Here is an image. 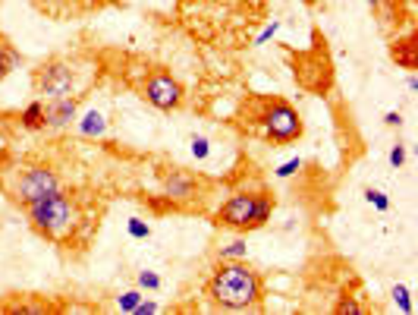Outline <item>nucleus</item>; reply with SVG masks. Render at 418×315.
<instances>
[{
  "mask_svg": "<svg viewBox=\"0 0 418 315\" xmlns=\"http://www.w3.org/2000/svg\"><path fill=\"white\" fill-rule=\"evenodd\" d=\"M277 32H280V19H274V23H271V25H265V29H261V35L255 38V48H261V44H267L274 35H277Z\"/></svg>",
  "mask_w": 418,
  "mask_h": 315,
  "instance_id": "obj_24",
  "label": "nucleus"
},
{
  "mask_svg": "<svg viewBox=\"0 0 418 315\" xmlns=\"http://www.w3.org/2000/svg\"><path fill=\"white\" fill-rule=\"evenodd\" d=\"M246 256H248L246 240H233V243L220 246V252H217V259H246Z\"/></svg>",
  "mask_w": 418,
  "mask_h": 315,
  "instance_id": "obj_18",
  "label": "nucleus"
},
{
  "mask_svg": "<svg viewBox=\"0 0 418 315\" xmlns=\"http://www.w3.org/2000/svg\"><path fill=\"white\" fill-rule=\"evenodd\" d=\"M368 4H372V6H381V4H384V0H368Z\"/></svg>",
  "mask_w": 418,
  "mask_h": 315,
  "instance_id": "obj_32",
  "label": "nucleus"
},
{
  "mask_svg": "<svg viewBox=\"0 0 418 315\" xmlns=\"http://www.w3.org/2000/svg\"><path fill=\"white\" fill-rule=\"evenodd\" d=\"M101 4H110V0H89V6H101Z\"/></svg>",
  "mask_w": 418,
  "mask_h": 315,
  "instance_id": "obj_31",
  "label": "nucleus"
},
{
  "mask_svg": "<svg viewBox=\"0 0 418 315\" xmlns=\"http://www.w3.org/2000/svg\"><path fill=\"white\" fill-rule=\"evenodd\" d=\"M23 211L29 218L32 230H38L53 243H66L79 227V202L76 196H70L63 190H51L47 196L29 202Z\"/></svg>",
  "mask_w": 418,
  "mask_h": 315,
  "instance_id": "obj_2",
  "label": "nucleus"
},
{
  "mask_svg": "<svg viewBox=\"0 0 418 315\" xmlns=\"http://www.w3.org/2000/svg\"><path fill=\"white\" fill-rule=\"evenodd\" d=\"M79 117V95L44 98V130H66Z\"/></svg>",
  "mask_w": 418,
  "mask_h": 315,
  "instance_id": "obj_8",
  "label": "nucleus"
},
{
  "mask_svg": "<svg viewBox=\"0 0 418 315\" xmlns=\"http://www.w3.org/2000/svg\"><path fill=\"white\" fill-rule=\"evenodd\" d=\"M32 85H35L38 98H63L76 92V70L70 60L51 57L44 63H38V70L32 73Z\"/></svg>",
  "mask_w": 418,
  "mask_h": 315,
  "instance_id": "obj_6",
  "label": "nucleus"
},
{
  "mask_svg": "<svg viewBox=\"0 0 418 315\" xmlns=\"http://www.w3.org/2000/svg\"><path fill=\"white\" fill-rule=\"evenodd\" d=\"M198 192V180L186 171H170L164 173V196L173 202H189V199Z\"/></svg>",
  "mask_w": 418,
  "mask_h": 315,
  "instance_id": "obj_9",
  "label": "nucleus"
},
{
  "mask_svg": "<svg viewBox=\"0 0 418 315\" xmlns=\"http://www.w3.org/2000/svg\"><path fill=\"white\" fill-rule=\"evenodd\" d=\"M336 312H340V315H362L365 309H362V306L355 303V299H343V303L336 306Z\"/></svg>",
  "mask_w": 418,
  "mask_h": 315,
  "instance_id": "obj_27",
  "label": "nucleus"
},
{
  "mask_svg": "<svg viewBox=\"0 0 418 315\" xmlns=\"http://www.w3.org/2000/svg\"><path fill=\"white\" fill-rule=\"evenodd\" d=\"M136 284H139V290H148V293H154V290H160V274L158 271H139L136 274Z\"/></svg>",
  "mask_w": 418,
  "mask_h": 315,
  "instance_id": "obj_21",
  "label": "nucleus"
},
{
  "mask_svg": "<svg viewBox=\"0 0 418 315\" xmlns=\"http://www.w3.org/2000/svg\"><path fill=\"white\" fill-rule=\"evenodd\" d=\"M76 130L85 139H101L107 132V120L101 111H85L82 117H76Z\"/></svg>",
  "mask_w": 418,
  "mask_h": 315,
  "instance_id": "obj_11",
  "label": "nucleus"
},
{
  "mask_svg": "<svg viewBox=\"0 0 418 315\" xmlns=\"http://www.w3.org/2000/svg\"><path fill=\"white\" fill-rule=\"evenodd\" d=\"M384 123L387 126H403V113L400 111H387L384 113Z\"/></svg>",
  "mask_w": 418,
  "mask_h": 315,
  "instance_id": "obj_29",
  "label": "nucleus"
},
{
  "mask_svg": "<svg viewBox=\"0 0 418 315\" xmlns=\"http://www.w3.org/2000/svg\"><path fill=\"white\" fill-rule=\"evenodd\" d=\"M189 152H192L195 161H208V155H211V142H208V136H192L189 139Z\"/></svg>",
  "mask_w": 418,
  "mask_h": 315,
  "instance_id": "obj_19",
  "label": "nucleus"
},
{
  "mask_svg": "<svg viewBox=\"0 0 418 315\" xmlns=\"http://www.w3.org/2000/svg\"><path fill=\"white\" fill-rule=\"evenodd\" d=\"M406 85H409V92H418V76H415V73L406 79Z\"/></svg>",
  "mask_w": 418,
  "mask_h": 315,
  "instance_id": "obj_30",
  "label": "nucleus"
},
{
  "mask_svg": "<svg viewBox=\"0 0 418 315\" xmlns=\"http://www.w3.org/2000/svg\"><path fill=\"white\" fill-rule=\"evenodd\" d=\"M387 161H390V167H396V171H400V167L406 164V145H400V142H396L393 149H390Z\"/></svg>",
  "mask_w": 418,
  "mask_h": 315,
  "instance_id": "obj_25",
  "label": "nucleus"
},
{
  "mask_svg": "<svg viewBox=\"0 0 418 315\" xmlns=\"http://www.w3.org/2000/svg\"><path fill=\"white\" fill-rule=\"evenodd\" d=\"M51 190H60V177L44 164H29V167H6L0 177V192L10 196L13 205L25 209L29 202L47 196Z\"/></svg>",
  "mask_w": 418,
  "mask_h": 315,
  "instance_id": "obj_4",
  "label": "nucleus"
},
{
  "mask_svg": "<svg viewBox=\"0 0 418 315\" xmlns=\"http://www.w3.org/2000/svg\"><path fill=\"white\" fill-rule=\"evenodd\" d=\"M141 297H145V290H126V293H120L117 297V309L120 312H126V315H132V309H136V306L141 303Z\"/></svg>",
  "mask_w": 418,
  "mask_h": 315,
  "instance_id": "obj_16",
  "label": "nucleus"
},
{
  "mask_svg": "<svg viewBox=\"0 0 418 315\" xmlns=\"http://www.w3.org/2000/svg\"><path fill=\"white\" fill-rule=\"evenodd\" d=\"M19 126L29 132L44 130V98H35V101H29L19 111Z\"/></svg>",
  "mask_w": 418,
  "mask_h": 315,
  "instance_id": "obj_12",
  "label": "nucleus"
},
{
  "mask_svg": "<svg viewBox=\"0 0 418 315\" xmlns=\"http://www.w3.org/2000/svg\"><path fill=\"white\" fill-rule=\"evenodd\" d=\"M13 164V155H10V149H6V145H0V177H4V171L6 167Z\"/></svg>",
  "mask_w": 418,
  "mask_h": 315,
  "instance_id": "obj_28",
  "label": "nucleus"
},
{
  "mask_svg": "<svg viewBox=\"0 0 418 315\" xmlns=\"http://www.w3.org/2000/svg\"><path fill=\"white\" fill-rule=\"evenodd\" d=\"M205 293L214 306L230 312H252L265 299V278L246 259H220L208 278Z\"/></svg>",
  "mask_w": 418,
  "mask_h": 315,
  "instance_id": "obj_1",
  "label": "nucleus"
},
{
  "mask_svg": "<svg viewBox=\"0 0 418 315\" xmlns=\"http://www.w3.org/2000/svg\"><path fill=\"white\" fill-rule=\"evenodd\" d=\"M47 13H79L89 6V0H35Z\"/></svg>",
  "mask_w": 418,
  "mask_h": 315,
  "instance_id": "obj_14",
  "label": "nucleus"
},
{
  "mask_svg": "<svg viewBox=\"0 0 418 315\" xmlns=\"http://www.w3.org/2000/svg\"><path fill=\"white\" fill-rule=\"evenodd\" d=\"M390 54H393L396 66H403V70H415L418 66V44H415V32H409L406 38H396L393 48H390Z\"/></svg>",
  "mask_w": 418,
  "mask_h": 315,
  "instance_id": "obj_10",
  "label": "nucleus"
},
{
  "mask_svg": "<svg viewBox=\"0 0 418 315\" xmlns=\"http://www.w3.org/2000/svg\"><path fill=\"white\" fill-rule=\"evenodd\" d=\"M126 233H129L132 240H148V237H151V224L141 221V218H129V221H126Z\"/></svg>",
  "mask_w": 418,
  "mask_h": 315,
  "instance_id": "obj_20",
  "label": "nucleus"
},
{
  "mask_svg": "<svg viewBox=\"0 0 418 315\" xmlns=\"http://www.w3.org/2000/svg\"><path fill=\"white\" fill-rule=\"evenodd\" d=\"M302 171V158H289V161H283V164L274 171V177H280V180H289V177H296V173Z\"/></svg>",
  "mask_w": 418,
  "mask_h": 315,
  "instance_id": "obj_23",
  "label": "nucleus"
},
{
  "mask_svg": "<svg viewBox=\"0 0 418 315\" xmlns=\"http://www.w3.org/2000/svg\"><path fill=\"white\" fill-rule=\"evenodd\" d=\"M0 312H51V306H47L44 299H38V303H25V299L19 297V299H10V303H0Z\"/></svg>",
  "mask_w": 418,
  "mask_h": 315,
  "instance_id": "obj_15",
  "label": "nucleus"
},
{
  "mask_svg": "<svg viewBox=\"0 0 418 315\" xmlns=\"http://www.w3.org/2000/svg\"><path fill=\"white\" fill-rule=\"evenodd\" d=\"M158 312H160V306L154 303V299H145V297H141V303L132 309V315H158Z\"/></svg>",
  "mask_w": 418,
  "mask_h": 315,
  "instance_id": "obj_26",
  "label": "nucleus"
},
{
  "mask_svg": "<svg viewBox=\"0 0 418 315\" xmlns=\"http://www.w3.org/2000/svg\"><path fill=\"white\" fill-rule=\"evenodd\" d=\"M365 202L372 205V209H377V211H390V199H387V192L372 190V186L365 190Z\"/></svg>",
  "mask_w": 418,
  "mask_h": 315,
  "instance_id": "obj_22",
  "label": "nucleus"
},
{
  "mask_svg": "<svg viewBox=\"0 0 418 315\" xmlns=\"http://www.w3.org/2000/svg\"><path fill=\"white\" fill-rule=\"evenodd\" d=\"M141 95L151 107L158 111H179L186 101V89L179 85L177 76H170L167 70H151L145 76V85H141Z\"/></svg>",
  "mask_w": 418,
  "mask_h": 315,
  "instance_id": "obj_7",
  "label": "nucleus"
},
{
  "mask_svg": "<svg viewBox=\"0 0 418 315\" xmlns=\"http://www.w3.org/2000/svg\"><path fill=\"white\" fill-rule=\"evenodd\" d=\"M274 214V196L267 190H242L233 192L224 205L214 214V224L227 227L236 233H252L271 221Z\"/></svg>",
  "mask_w": 418,
  "mask_h": 315,
  "instance_id": "obj_3",
  "label": "nucleus"
},
{
  "mask_svg": "<svg viewBox=\"0 0 418 315\" xmlns=\"http://www.w3.org/2000/svg\"><path fill=\"white\" fill-rule=\"evenodd\" d=\"M390 297H393V303L400 306V312H406V315H412V312H415L412 299H409V287H406V284H393V290H390Z\"/></svg>",
  "mask_w": 418,
  "mask_h": 315,
  "instance_id": "obj_17",
  "label": "nucleus"
},
{
  "mask_svg": "<svg viewBox=\"0 0 418 315\" xmlns=\"http://www.w3.org/2000/svg\"><path fill=\"white\" fill-rule=\"evenodd\" d=\"M261 130H265L267 142L274 145H289L296 139H302V117L289 101L283 98H265L261 101Z\"/></svg>",
  "mask_w": 418,
  "mask_h": 315,
  "instance_id": "obj_5",
  "label": "nucleus"
},
{
  "mask_svg": "<svg viewBox=\"0 0 418 315\" xmlns=\"http://www.w3.org/2000/svg\"><path fill=\"white\" fill-rule=\"evenodd\" d=\"M19 63H23V54L13 48L10 42H4V38H0V82H4V79L10 76V73L16 70Z\"/></svg>",
  "mask_w": 418,
  "mask_h": 315,
  "instance_id": "obj_13",
  "label": "nucleus"
}]
</instances>
